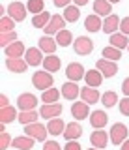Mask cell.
Returning a JSON list of instances; mask_svg holds the SVG:
<instances>
[{
    "label": "cell",
    "mask_w": 129,
    "mask_h": 150,
    "mask_svg": "<svg viewBox=\"0 0 129 150\" xmlns=\"http://www.w3.org/2000/svg\"><path fill=\"white\" fill-rule=\"evenodd\" d=\"M118 105H120V112H122L123 116H129V96H125Z\"/></svg>",
    "instance_id": "obj_41"
},
{
    "label": "cell",
    "mask_w": 129,
    "mask_h": 150,
    "mask_svg": "<svg viewBox=\"0 0 129 150\" xmlns=\"http://www.w3.org/2000/svg\"><path fill=\"white\" fill-rule=\"evenodd\" d=\"M62 28H66V19H64V15H56V13H54V15L50 17L49 25L43 28V32L47 36H53V34H58Z\"/></svg>",
    "instance_id": "obj_6"
},
{
    "label": "cell",
    "mask_w": 129,
    "mask_h": 150,
    "mask_svg": "<svg viewBox=\"0 0 129 150\" xmlns=\"http://www.w3.org/2000/svg\"><path fill=\"white\" fill-rule=\"evenodd\" d=\"M84 81H86L88 86L97 88V86H101V83H103V73H101L97 68H95V69H88L86 75H84Z\"/></svg>",
    "instance_id": "obj_24"
},
{
    "label": "cell",
    "mask_w": 129,
    "mask_h": 150,
    "mask_svg": "<svg viewBox=\"0 0 129 150\" xmlns=\"http://www.w3.org/2000/svg\"><path fill=\"white\" fill-rule=\"evenodd\" d=\"M86 75V69H84V66L79 64V62H71V64H67V68H66V77L69 79V81H81L82 77Z\"/></svg>",
    "instance_id": "obj_9"
},
{
    "label": "cell",
    "mask_w": 129,
    "mask_h": 150,
    "mask_svg": "<svg viewBox=\"0 0 129 150\" xmlns=\"http://www.w3.org/2000/svg\"><path fill=\"white\" fill-rule=\"evenodd\" d=\"M120 150H129V139H125L122 143V146H120Z\"/></svg>",
    "instance_id": "obj_48"
},
{
    "label": "cell",
    "mask_w": 129,
    "mask_h": 150,
    "mask_svg": "<svg viewBox=\"0 0 129 150\" xmlns=\"http://www.w3.org/2000/svg\"><path fill=\"white\" fill-rule=\"evenodd\" d=\"M73 2H75V6H86L88 0H73Z\"/></svg>",
    "instance_id": "obj_49"
},
{
    "label": "cell",
    "mask_w": 129,
    "mask_h": 150,
    "mask_svg": "<svg viewBox=\"0 0 129 150\" xmlns=\"http://www.w3.org/2000/svg\"><path fill=\"white\" fill-rule=\"evenodd\" d=\"M107 122H109V116H107V112H105V111H94V112H90V124H92V128H94V129H103L105 126H107Z\"/></svg>",
    "instance_id": "obj_14"
},
{
    "label": "cell",
    "mask_w": 129,
    "mask_h": 150,
    "mask_svg": "<svg viewBox=\"0 0 129 150\" xmlns=\"http://www.w3.org/2000/svg\"><path fill=\"white\" fill-rule=\"evenodd\" d=\"M39 112L38 111H21V115H19V122H21V124H25V126H28V124H34V122L36 120H38L39 118Z\"/></svg>",
    "instance_id": "obj_31"
},
{
    "label": "cell",
    "mask_w": 129,
    "mask_h": 150,
    "mask_svg": "<svg viewBox=\"0 0 129 150\" xmlns=\"http://www.w3.org/2000/svg\"><path fill=\"white\" fill-rule=\"evenodd\" d=\"M60 112H62V105H60V103H45V105L41 107L39 115L43 116L45 120H50V118L60 116Z\"/></svg>",
    "instance_id": "obj_13"
},
{
    "label": "cell",
    "mask_w": 129,
    "mask_h": 150,
    "mask_svg": "<svg viewBox=\"0 0 129 150\" xmlns=\"http://www.w3.org/2000/svg\"><path fill=\"white\" fill-rule=\"evenodd\" d=\"M69 2H71V0H54V6H56V8H67Z\"/></svg>",
    "instance_id": "obj_45"
},
{
    "label": "cell",
    "mask_w": 129,
    "mask_h": 150,
    "mask_svg": "<svg viewBox=\"0 0 129 150\" xmlns=\"http://www.w3.org/2000/svg\"><path fill=\"white\" fill-rule=\"evenodd\" d=\"M120 32L129 36V17H123L122 21H120Z\"/></svg>",
    "instance_id": "obj_42"
},
{
    "label": "cell",
    "mask_w": 129,
    "mask_h": 150,
    "mask_svg": "<svg viewBox=\"0 0 129 150\" xmlns=\"http://www.w3.org/2000/svg\"><path fill=\"white\" fill-rule=\"evenodd\" d=\"M43 150H62V146L56 141H45L43 143Z\"/></svg>",
    "instance_id": "obj_43"
},
{
    "label": "cell",
    "mask_w": 129,
    "mask_h": 150,
    "mask_svg": "<svg viewBox=\"0 0 129 150\" xmlns=\"http://www.w3.org/2000/svg\"><path fill=\"white\" fill-rule=\"evenodd\" d=\"M13 28H15V21L10 15L0 17V32H11Z\"/></svg>",
    "instance_id": "obj_39"
},
{
    "label": "cell",
    "mask_w": 129,
    "mask_h": 150,
    "mask_svg": "<svg viewBox=\"0 0 129 150\" xmlns=\"http://www.w3.org/2000/svg\"><path fill=\"white\" fill-rule=\"evenodd\" d=\"M8 105H10V100L2 94V96H0V109H2V107H8Z\"/></svg>",
    "instance_id": "obj_47"
},
{
    "label": "cell",
    "mask_w": 129,
    "mask_h": 150,
    "mask_svg": "<svg viewBox=\"0 0 129 150\" xmlns=\"http://www.w3.org/2000/svg\"><path fill=\"white\" fill-rule=\"evenodd\" d=\"M71 116L75 120H84L90 116V105L86 101H75L71 105Z\"/></svg>",
    "instance_id": "obj_11"
},
{
    "label": "cell",
    "mask_w": 129,
    "mask_h": 150,
    "mask_svg": "<svg viewBox=\"0 0 129 150\" xmlns=\"http://www.w3.org/2000/svg\"><path fill=\"white\" fill-rule=\"evenodd\" d=\"M64 19H66L67 23L79 21V6H67L64 9Z\"/></svg>",
    "instance_id": "obj_36"
},
{
    "label": "cell",
    "mask_w": 129,
    "mask_h": 150,
    "mask_svg": "<svg viewBox=\"0 0 129 150\" xmlns=\"http://www.w3.org/2000/svg\"><path fill=\"white\" fill-rule=\"evenodd\" d=\"M6 68L10 69L11 73H22V71H26V68H28V62H26L22 56H19V58H8L6 60Z\"/></svg>",
    "instance_id": "obj_15"
},
{
    "label": "cell",
    "mask_w": 129,
    "mask_h": 150,
    "mask_svg": "<svg viewBox=\"0 0 129 150\" xmlns=\"http://www.w3.org/2000/svg\"><path fill=\"white\" fill-rule=\"evenodd\" d=\"M25 60L28 62V66H39V64H43V51L39 49H36V47H30V49H26V53H25Z\"/></svg>",
    "instance_id": "obj_12"
},
{
    "label": "cell",
    "mask_w": 129,
    "mask_h": 150,
    "mask_svg": "<svg viewBox=\"0 0 129 150\" xmlns=\"http://www.w3.org/2000/svg\"><path fill=\"white\" fill-rule=\"evenodd\" d=\"M95 68L99 69L101 73H103V77H114V75L118 73V64L114 62V60H107V58H101L95 62Z\"/></svg>",
    "instance_id": "obj_5"
},
{
    "label": "cell",
    "mask_w": 129,
    "mask_h": 150,
    "mask_svg": "<svg viewBox=\"0 0 129 150\" xmlns=\"http://www.w3.org/2000/svg\"><path fill=\"white\" fill-rule=\"evenodd\" d=\"M13 41H17V32L15 30H11V32H0V45H2V47L11 45Z\"/></svg>",
    "instance_id": "obj_38"
},
{
    "label": "cell",
    "mask_w": 129,
    "mask_h": 150,
    "mask_svg": "<svg viewBox=\"0 0 129 150\" xmlns=\"http://www.w3.org/2000/svg\"><path fill=\"white\" fill-rule=\"evenodd\" d=\"M43 68L47 69V71H50V73L58 71V69L62 68V58L56 56V54H47L45 60H43Z\"/></svg>",
    "instance_id": "obj_26"
},
{
    "label": "cell",
    "mask_w": 129,
    "mask_h": 150,
    "mask_svg": "<svg viewBox=\"0 0 129 150\" xmlns=\"http://www.w3.org/2000/svg\"><path fill=\"white\" fill-rule=\"evenodd\" d=\"M50 17H53V15H50L49 11H41V13H38V15L32 17V25H34L36 28H45L49 25Z\"/></svg>",
    "instance_id": "obj_32"
},
{
    "label": "cell",
    "mask_w": 129,
    "mask_h": 150,
    "mask_svg": "<svg viewBox=\"0 0 129 150\" xmlns=\"http://www.w3.org/2000/svg\"><path fill=\"white\" fill-rule=\"evenodd\" d=\"M84 28L88 32H92V34H94V32H99V30H103V21H101V17L99 15H88L84 19Z\"/></svg>",
    "instance_id": "obj_25"
},
{
    "label": "cell",
    "mask_w": 129,
    "mask_h": 150,
    "mask_svg": "<svg viewBox=\"0 0 129 150\" xmlns=\"http://www.w3.org/2000/svg\"><path fill=\"white\" fill-rule=\"evenodd\" d=\"M103 58H107V60H120L122 58V49H116V47H112V45H109V47H105L103 49Z\"/></svg>",
    "instance_id": "obj_35"
},
{
    "label": "cell",
    "mask_w": 129,
    "mask_h": 150,
    "mask_svg": "<svg viewBox=\"0 0 129 150\" xmlns=\"http://www.w3.org/2000/svg\"><path fill=\"white\" fill-rule=\"evenodd\" d=\"M122 92H123V96H129V77L122 83Z\"/></svg>",
    "instance_id": "obj_46"
},
{
    "label": "cell",
    "mask_w": 129,
    "mask_h": 150,
    "mask_svg": "<svg viewBox=\"0 0 129 150\" xmlns=\"http://www.w3.org/2000/svg\"><path fill=\"white\" fill-rule=\"evenodd\" d=\"M17 105H19L21 111H34L36 105H38V98L30 92H25L17 98Z\"/></svg>",
    "instance_id": "obj_10"
},
{
    "label": "cell",
    "mask_w": 129,
    "mask_h": 150,
    "mask_svg": "<svg viewBox=\"0 0 129 150\" xmlns=\"http://www.w3.org/2000/svg\"><path fill=\"white\" fill-rule=\"evenodd\" d=\"M13 143V139L10 137V133H6V131H2L0 133V150H8V146Z\"/></svg>",
    "instance_id": "obj_40"
},
{
    "label": "cell",
    "mask_w": 129,
    "mask_h": 150,
    "mask_svg": "<svg viewBox=\"0 0 129 150\" xmlns=\"http://www.w3.org/2000/svg\"><path fill=\"white\" fill-rule=\"evenodd\" d=\"M53 83H54V77L50 75V71H47V69L36 71L32 75V84H34L38 90H47V88L53 86Z\"/></svg>",
    "instance_id": "obj_2"
},
{
    "label": "cell",
    "mask_w": 129,
    "mask_h": 150,
    "mask_svg": "<svg viewBox=\"0 0 129 150\" xmlns=\"http://www.w3.org/2000/svg\"><path fill=\"white\" fill-rule=\"evenodd\" d=\"M26 8H28V11L32 13V15H38V13L45 11V2L43 0H28V4H26Z\"/></svg>",
    "instance_id": "obj_37"
},
{
    "label": "cell",
    "mask_w": 129,
    "mask_h": 150,
    "mask_svg": "<svg viewBox=\"0 0 129 150\" xmlns=\"http://www.w3.org/2000/svg\"><path fill=\"white\" fill-rule=\"evenodd\" d=\"M60 94L62 92H58L56 88H47V90H43V96H41V101L43 103H58V98H60Z\"/></svg>",
    "instance_id": "obj_33"
},
{
    "label": "cell",
    "mask_w": 129,
    "mask_h": 150,
    "mask_svg": "<svg viewBox=\"0 0 129 150\" xmlns=\"http://www.w3.org/2000/svg\"><path fill=\"white\" fill-rule=\"evenodd\" d=\"M15 118H17V111L13 109L11 105L0 109V122H2V124H10V122H13Z\"/></svg>",
    "instance_id": "obj_30"
},
{
    "label": "cell",
    "mask_w": 129,
    "mask_h": 150,
    "mask_svg": "<svg viewBox=\"0 0 129 150\" xmlns=\"http://www.w3.org/2000/svg\"><path fill=\"white\" fill-rule=\"evenodd\" d=\"M94 13L99 17H109L112 13V4L109 0H94Z\"/></svg>",
    "instance_id": "obj_23"
},
{
    "label": "cell",
    "mask_w": 129,
    "mask_h": 150,
    "mask_svg": "<svg viewBox=\"0 0 129 150\" xmlns=\"http://www.w3.org/2000/svg\"><path fill=\"white\" fill-rule=\"evenodd\" d=\"M109 139H110V135L107 133V131H103V129H94V131H92V135H90L92 146H95V148H99V150L107 148Z\"/></svg>",
    "instance_id": "obj_8"
},
{
    "label": "cell",
    "mask_w": 129,
    "mask_h": 150,
    "mask_svg": "<svg viewBox=\"0 0 129 150\" xmlns=\"http://www.w3.org/2000/svg\"><path fill=\"white\" fill-rule=\"evenodd\" d=\"M60 90H62V96L66 98V100H71V101H75L77 98H79V94H81V88L77 86V83H75V81L64 83V86L60 88Z\"/></svg>",
    "instance_id": "obj_20"
},
{
    "label": "cell",
    "mask_w": 129,
    "mask_h": 150,
    "mask_svg": "<svg viewBox=\"0 0 129 150\" xmlns=\"http://www.w3.org/2000/svg\"><path fill=\"white\" fill-rule=\"evenodd\" d=\"M73 34H71V30H66V28H62V30L56 34V43L58 47H67V45H71L73 43Z\"/></svg>",
    "instance_id": "obj_29"
},
{
    "label": "cell",
    "mask_w": 129,
    "mask_h": 150,
    "mask_svg": "<svg viewBox=\"0 0 129 150\" xmlns=\"http://www.w3.org/2000/svg\"><path fill=\"white\" fill-rule=\"evenodd\" d=\"M127 51H129V47H127Z\"/></svg>",
    "instance_id": "obj_52"
},
{
    "label": "cell",
    "mask_w": 129,
    "mask_h": 150,
    "mask_svg": "<svg viewBox=\"0 0 129 150\" xmlns=\"http://www.w3.org/2000/svg\"><path fill=\"white\" fill-rule=\"evenodd\" d=\"M73 51L81 56H86L94 51V41L90 40L88 36H79L75 41H73Z\"/></svg>",
    "instance_id": "obj_4"
},
{
    "label": "cell",
    "mask_w": 129,
    "mask_h": 150,
    "mask_svg": "<svg viewBox=\"0 0 129 150\" xmlns=\"http://www.w3.org/2000/svg\"><path fill=\"white\" fill-rule=\"evenodd\" d=\"M4 53H6L8 58H19V56H22L26 53V49H25V43L17 40V41H13L11 45L4 47Z\"/></svg>",
    "instance_id": "obj_17"
},
{
    "label": "cell",
    "mask_w": 129,
    "mask_h": 150,
    "mask_svg": "<svg viewBox=\"0 0 129 150\" xmlns=\"http://www.w3.org/2000/svg\"><path fill=\"white\" fill-rule=\"evenodd\" d=\"M101 103H103L107 109H110V107H114V105H118V94L116 92H112V90H109V92H105L103 96H101Z\"/></svg>",
    "instance_id": "obj_34"
},
{
    "label": "cell",
    "mask_w": 129,
    "mask_h": 150,
    "mask_svg": "<svg viewBox=\"0 0 129 150\" xmlns=\"http://www.w3.org/2000/svg\"><path fill=\"white\" fill-rule=\"evenodd\" d=\"M25 133L26 135H30L32 139H36V141H47V133H49V129H47V126H43V124H39V122H34V124H28V126H25Z\"/></svg>",
    "instance_id": "obj_3"
},
{
    "label": "cell",
    "mask_w": 129,
    "mask_h": 150,
    "mask_svg": "<svg viewBox=\"0 0 129 150\" xmlns=\"http://www.w3.org/2000/svg\"><path fill=\"white\" fill-rule=\"evenodd\" d=\"M120 19L118 15H114V13H110L109 17H105V21H103V32L105 34H114V32H118L120 30Z\"/></svg>",
    "instance_id": "obj_16"
},
{
    "label": "cell",
    "mask_w": 129,
    "mask_h": 150,
    "mask_svg": "<svg viewBox=\"0 0 129 150\" xmlns=\"http://www.w3.org/2000/svg\"><path fill=\"white\" fill-rule=\"evenodd\" d=\"M81 98H82V101H86L88 105H94V103H97L101 100L99 92L95 90L94 86H88V84H86L84 88H81Z\"/></svg>",
    "instance_id": "obj_21"
},
{
    "label": "cell",
    "mask_w": 129,
    "mask_h": 150,
    "mask_svg": "<svg viewBox=\"0 0 129 150\" xmlns=\"http://www.w3.org/2000/svg\"><path fill=\"white\" fill-rule=\"evenodd\" d=\"M38 45H39V49L43 51V53H47V54H54V51H56V38H53V36H47L45 34L43 38H39V41H38Z\"/></svg>",
    "instance_id": "obj_19"
},
{
    "label": "cell",
    "mask_w": 129,
    "mask_h": 150,
    "mask_svg": "<svg viewBox=\"0 0 129 150\" xmlns=\"http://www.w3.org/2000/svg\"><path fill=\"white\" fill-rule=\"evenodd\" d=\"M26 11H28V8L22 6L21 2H11L10 6H8V15L17 23H22L26 19Z\"/></svg>",
    "instance_id": "obj_7"
},
{
    "label": "cell",
    "mask_w": 129,
    "mask_h": 150,
    "mask_svg": "<svg viewBox=\"0 0 129 150\" xmlns=\"http://www.w3.org/2000/svg\"><path fill=\"white\" fill-rule=\"evenodd\" d=\"M109 2H110V4H118L120 0H109Z\"/></svg>",
    "instance_id": "obj_50"
},
{
    "label": "cell",
    "mask_w": 129,
    "mask_h": 150,
    "mask_svg": "<svg viewBox=\"0 0 129 150\" xmlns=\"http://www.w3.org/2000/svg\"><path fill=\"white\" fill-rule=\"evenodd\" d=\"M47 129L50 135H64V129H66V124H64L62 118H50L49 124H47Z\"/></svg>",
    "instance_id": "obj_28"
},
{
    "label": "cell",
    "mask_w": 129,
    "mask_h": 150,
    "mask_svg": "<svg viewBox=\"0 0 129 150\" xmlns=\"http://www.w3.org/2000/svg\"><path fill=\"white\" fill-rule=\"evenodd\" d=\"M64 150H82V148H81V144L77 143V141H67Z\"/></svg>",
    "instance_id": "obj_44"
},
{
    "label": "cell",
    "mask_w": 129,
    "mask_h": 150,
    "mask_svg": "<svg viewBox=\"0 0 129 150\" xmlns=\"http://www.w3.org/2000/svg\"><path fill=\"white\" fill-rule=\"evenodd\" d=\"M110 143L114 144V146H122V143L127 139L129 135V129L125 124H122V122H116V124H112V128H110Z\"/></svg>",
    "instance_id": "obj_1"
},
{
    "label": "cell",
    "mask_w": 129,
    "mask_h": 150,
    "mask_svg": "<svg viewBox=\"0 0 129 150\" xmlns=\"http://www.w3.org/2000/svg\"><path fill=\"white\" fill-rule=\"evenodd\" d=\"M109 45L116 47V49H125V47H129V38L125 34H122V32H114V34H110Z\"/></svg>",
    "instance_id": "obj_27"
},
{
    "label": "cell",
    "mask_w": 129,
    "mask_h": 150,
    "mask_svg": "<svg viewBox=\"0 0 129 150\" xmlns=\"http://www.w3.org/2000/svg\"><path fill=\"white\" fill-rule=\"evenodd\" d=\"M34 143H36V139H32L30 135H19L17 139H13V143H11V146L15 148V150H32L34 148Z\"/></svg>",
    "instance_id": "obj_18"
},
{
    "label": "cell",
    "mask_w": 129,
    "mask_h": 150,
    "mask_svg": "<svg viewBox=\"0 0 129 150\" xmlns=\"http://www.w3.org/2000/svg\"><path fill=\"white\" fill-rule=\"evenodd\" d=\"M81 135H82V126L79 122H69L66 126V129H64V137L67 141H77Z\"/></svg>",
    "instance_id": "obj_22"
},
{
    "label": "cell",
    "mask_w": 129,
    "mask_h": 150,
    "mask_svg": "<svg viewBox=\"0 0 129 150\" xmlns=\"http://www.w3.org/2000/svg\"><path fill=\"white\" fill-rule=\"evenodd\" d=\"M88 150H99V148H95V146H92V148H88Z\"/></svg>",
    "instance_id": "obj_51"
}]
</instances>
